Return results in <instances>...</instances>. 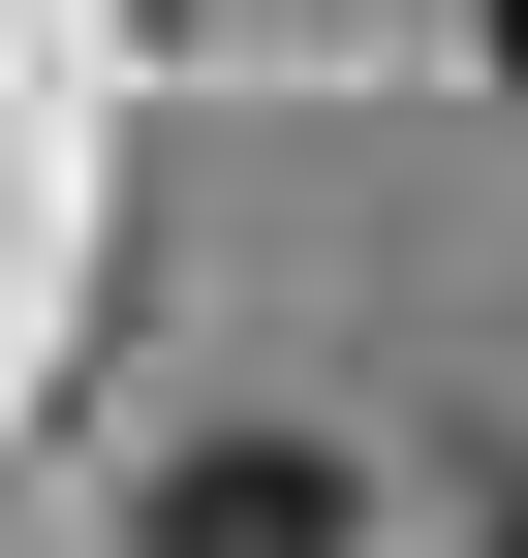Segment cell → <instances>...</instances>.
Wrapping results in <instances>:
<instances>
[{"instance_id": "6da1fadb", "label": "cell", "mask_w": 528, "mask_h": 558, "mask_svg": "<svg viewBox=\"0 0 528 558\" xmlns=\"http://www.w3.org/2000/svg\"><path fill=\"white\" fill-rule=\"evenodd\" d=\"M373 497H343V465H311V435H187L156 465V558H343Z\"/></svg>"}, {"instance_id": "7a4b0ae2", "label": "cell", "mask_w": 528, "mask_h": 558, "mask_svg": "<svg viewBox=\"0 0 528 558\" xmlns=\"http://www.w3.org/2000/svg\"><path fill=\"white\" fill-rule=\"evenodd\" d=\"M497 62H528V0H497Z\"/></svg>"}, {"instance_id": "3957f363", "label": "cell", "mask_w": 528, "mask_h": 558, "mask_svg": "<svg viewBox=\"0 0 528 558\" xmlns=\"http://www.w3.org/2000/svg\"><path fill=\"white\" fill-rule=\"evenodd\" d=\"M497 558H528V497H497Z\"/></svg>"}]
</instances>
